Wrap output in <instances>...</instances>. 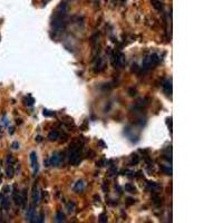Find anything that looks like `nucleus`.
<instances>
[{
	"instance_id": "1",
	"label": "nucleus",
	"mask_w": 223,
	"mask_h": 223,
	"mask_svg": "<svg viewBox=\"0 0 223 223\" xmlns=\"http://www.w3.org/2000/svg\"><path fill=\"white\" fill-rule=\"evenodd\" d=\"M81 146L83 144L79 142H74L73 144H70L68 155H67L70 164L77 165L81 161V148H83Z\"/></svg>"
},
{
	"instance_id": "2",
	"label": "nucleus",
	"mask_w": 223,
	"mask_h": 223,
	"mask_svg": "<svg viewBox=\"0 0 223 223\" xmlns=\"http://www.w3.org/2000/svg\"><path fill=\"white\" fill-rule=\"evenodd\" d=\"M160 59L161 58H160V56L157 55V54H150V55H147L142 62V68L144 70L152 69V68H154L160 62Z\"/></svg>"
},
{
	"instance_id": "3",
	"label": "nucleus",
	"mask_w": 223,
	"mask_h": 223,
	"mask_svg": "<svg viewBox=\"0 0 223 223\" xmlns=\"http://www.w3.org/2000/svg\"><path fill=\"white\" fill-rule=\"evenodd\" d=\"M64 160V154L62 153H55L51 155V157L49 158V164L51 166H59L60 163Z\"/></svg>"
},
{
	"instance_id": "4",
	"label": "nucleus",
	"mask_w": 223,
	"mask_h": 223,
	"mask_svg": "<svg viewBox=\"0 0 223 223\" xmlns=\"http://www.w3.org/2000/svg\"><path fill=\"white\" fill-rule=\"evenodd\" d=\"M126 64V57L123 53H118L115 55V65L118 67H124Z\"/></svg>"
},
{
	"instance_id": "5",
	"label": "nucleus",
	"mask_w": 223,
	"mask_h": 223,
	"mask_svg": "<svg viewBox=\"0 0 223 223\" xmlns=\"http://www.w3.org/2000/svg\"><path fill=\"white\" fill-rule=\"evenodd\" d=\"M40 201V192L37 186V184H33V205H37Z\"/></svg>"
},
{
	"instance_id": "6",
	"label": "nucleus",
	"mask_w": 223,
	"mask_h": 223,
	"mask_svg": "<svg viewBox=\"0 0 223 223\" xmlns=\"http://www.w3.org/2000/svg\"><path fill=\"white\" fill-rule=\"evenodd\" d=\"M30 161H31V166L33 170V174H36L38 172V164H37V154L35 151H33L30 153Z\"/></svg>"
},
{
	"instance_id": "7",
	"label": "nucleus",
	"mask_w": 223,
	"mask_h": 223,
	"mask_svg": "<svg viewBox=\"0 0 223 223\" xmlns=\"http://www.w3.org/2000/svg\"><path fill=\"white\" fill-rule=\"evenodd\" d=\"M26 218L27 220L29 221V222H35L36 221V214H35V208H33V205H31L28 210H27V214H26Z\"/></svg>"
},
{
	"instance_id": "8",
	"label": "nucleus",
	"mask_w": 223,
	"mask_h": 223,
	"mask_svg": "<svg viewBox=\"0 0 223 223\" xmlns=\"http://www.w3.org/2000/svg\"><path fill=\"white\" fill-rule=\"evenodd\" d=\"M12 199H14V202H15L16 205H21V195L19 193V191L14 187V192H12Z\"/></svg>"
},
{
	"instance_id": "9",
	"label": "nucleus",
	"mask_w": 223,
	"mask_h": 223,
	"mask_svg": "<svg viewBox=\"0 0 223 223\" xmlns=\"http://www.w3.org/2000/svg\"><path fill=\"white\" fill-rule=\"evenodd\" d=\"M84 190H85L84 182H83L81 180L77 181V182L75 183V185H74V191H75V192H77V193H81V192H83Z\"/></svg>"
},
{
	"instance_id": "10",
	"label": "nucleus",
	"mask_w": 223,
	"mask_h": 223,
	"mask_svg": "<svg viewBox=\"0 0 223 223\" xmlns=\"http://www.w3.org/2000/svg\"><path fill=\"white\" fill-rule=\"evenodd\" d=\"M163 88H164V91L167 93V94H170L171 95V93H172V83H171V81H165L164 84H163Z\"/></svg>"
},
{
	"instance_id": "11",
	"label": "nucleus",
	"mask_w": 223,
	"mask_h": 223,
	"mask_svg": "<svg viewBox=\"0 0 223 223\" xmlns=\"http://www.w3.org/2000/svg\"><path fill=\"white\" fill-rule=\"evenodd\" d=\"M125 191L126 192H128V193H136V187L133 185V184H131V183H127V184H125V186H124Z\"/></svg>"
},
{
	"instance_id": "12",
	"label": "nucleus",
	"mask_w": 223,
	"mask_h": 223,
	"mask_svg": "<svg viewBox=\"0 0 223 223\" xmlns=\"http://www.w3.org/2000/svg\"><path fill=\"white\" fill-rule=\"evenodd\" d=\"M21 206L22 209H25L26 208V203H27V190H24L21 192Z\"/></svg>"
},
{
	"instance_id": "13",
	"label": "nucleus",
	"mask_w": 223,
	"mask_h": 223,
	"mask_svg": "<svg viewBox=\"0 0 223 223\" xmlns=\"http://www.w3.org/2000/svg\"><path fill=\"white\" fill-rule=\"evenodd\" d=\"M59 137V133L57 132V131H53V132H50L49 134H48V139L49 141H57V139Z\"/></svg>"
},
{
	"instance_id": "14",
	"label": "nucleus",
	"mask_w": 223,
	"mask_h": 223,
	"mask_svg": "<svg viewBox=\"0 0 223 223\" xmlns=\"http://www.w3.org/2000/svg\"><path fill=\"white\" fill-rule=\"evenodd\" d=\"M6 174H7L8 179H12V177H14L15 171H14V167H12V165H8L7 170H6Z\"/></svg>"
},
{
	"instance_id": "15",
	"label": "nucleus",
	"mask_w": 223,
	"mask_h": 223,
	"mask_svg": "<svg viewBox=\"0 0 223 223\" xmlns=\"http://www.w3.org/2000/svg\"><path fill=\"white\" fill-rule=\"evenodd\" d=\"M9 206H10V204H9V199L5 198L1 201V209H4L5 211H7V210H9Z\"/></svg>"
},
{
	"instance_id": "16",
	"label": "nucleus",
	"mask_w": 223,
	"mask_h": 223,
	"mask_svg": "<svg viewBox=\"0 0 223 223\" xmlns=\"http://www.w3.org/2000/svg\"><path fill=\"white\" fill-rule=\"evenodd\" d=\"M152 5H153V7L157 10L161 11L163 9V5H162L161 1H158V0H152Z\"/></svg>"
},
{
	"instance_id": "17",
	"label": "nucleus",
	"mask_w": 223,
	"mask_h": 223,
	"mask_svg": "<svg viewBox=\"0 0 223 223\" xmlns=\"http://www.w3.org/2000/svg\"><path fill=\"white\" fill-rule=\"evenodd\" d=\"M160 168H161V171L165 173V174H167V175H171L172 174V168L170 167V166H165V165H160Z\"/></svg>"
},
{
	"instance_id": "18",
	"label": "nucleus",
	"mask_w": 223,
	"mask_h": 223,
	"mask_svg": "<svg viewBox=\"0 0 223 223\" xmlns=\"http://www.w3.org/2000/svg\"><path fill=\"white\" fill-rule=\"evenodd\" d=\"M56 221L57 222H64L65 221V215H64V213L62 211H58L56 213Z\"/></svg>"
},
{
	"instance_id": "19",
	"label": "nucleus",
	"mask_w": 223,
	"mask_h": 223,
	"mask_svg": "<svg viewBox=\"0 0 223 223\" xmlns=\"http://www.w3.org/2000/svg\"><path fill=\"white\" fill-rule=\"evenodd\" d=\"M33 103H35V99L31 97V95H28L25 98V104L27 105V106H33Z\"/></svg>"
},
{
	"instance_id": "20",
	"label": "nucleus",
	"mask_w": 223,
	"mask_h": 223,
	"mask_svg": "<svg viewBox=\"0 0 223 223\" xmlns=\"http://www.w3.org/2000/svg\"><path fill=\"white\" fill-rule=\"evenodd\" d=\"M139 162V157L136 155V154H134V155H132V157H131V162H129V165H136L137 163Z\"/></svg>"
},
{
	"instance_id": "21",
	"label": "nucleus",
	"mask_w": 223,
	"mask_h": 223,
	"mask_svg": "<svg viewBox=\"0 0 223 223\" xmlns=\"http://www.w3.org/2000/svg\"><path fill=\"white\" fill-rule=\"evenodd\" d=\"M66 208H67V212L73 213L74 210H75V203H74V202H69V203H67Z\"/></svg>"
},
{
	"instance_id": "22",
	"label": "nucleus",
	"mask_w": 223,
	"mask_h": 223,
	"mask_svg": "<svg viewBox=\"0 0 223 223\" xmlns=\"http://www.w3.org/2000/svg\"><path fill=\"white\" fill-rule=\"evenodd\" d=\"M147 186H148V189L152 191H156L157 189H158V185L154 182H147Z\"/></svg>"
},
{
	"instance_id": "23",
	"label": "nucleus",
	"mask_w": 223,
	"mask_h": 223,
	"mask_svg": "<svg viewBox=\"0 0 223 223\" xmlns=\"http://www.w3.org/2000/svg\"><path fill=\"white\" fill-rule=\"evenodd\" d=\"M116 173H117V168H116V166H115V165H112V166L110 167V176H113V175H115Z\"/></svg>"
},
{
	"instance_id": "24",
	"label": "nucleus",
	"mask_w": 223,
	"mask_h": 223,
	"mask_svg": "<svg viewBox=\"0 0 223 223\" xmlns=\"http://www.w3.org/2000/svg\"><path fill=\"white\" fill-rule=\"evenodd\" d=\"M99 222L100 223H105L107 222V216L105 213H102L100 215H99Z\"/></svg>"
},
{
	"instance_id": "25",
	"label": "nucleus",
	"mask_w": 223,
	"mask_h": 223,
	"mask_svg": "<svg viewBox=\"0 0 223 223\" xmlns=\"http://www.w3.org/2000/svg\"><path fill=\"white\" fill-rule=\"evenodd\" d=\"M43 114H44V116H54V115H55L54 112H50V110H43Z\"/></svg>"
},
{
	"instance_id": "26",
	"label": "nucleus",
	"mask_w": 223,
	"mask_h": 223,
	"mask_svg": "<svg viewBox=\"0 0 223 223\" xmlns=\"http://www.w3.org/2000/svg\"><path fill=\"white\" fill-rule=\"evenodd\" d=\"M153 202L155 203V204H160L161 203V198H158L157 195H153Z\"/></svg>"
},
{
	"instance_id": "27",
	"label": "nucleus",
	"mask_w": 223,
	"mask_h": 223,
	"mask_svg": "<svg viewBox=\"0 0 223 223\" xmlns=\"http://www.w3.org/2000/svg\"><path fill=\"white\" fill-rule=\"evenodd\" d=\"M96 164H97V166H105V165L107 164V161L106 160H100V161H98Z\"/></svg>"
},
{
	"instance_id": "28",
	"label": "nucleus",
	"mask_w": 223,
	"mask_h": 223,
	"mask_svg": "<svg viewBox=\"0 0 223 223\" xmlns=\"http://www.w3.org/2000/svg\"><path fill=\"white\" fill-rule=\"evenodd\" d=\"M44 218H45L44 213H40V215L38 216V218H36V219H38V220H36V222H39V223L44 222Z\"/></svg>"
},
{
	"instance_id": "29",
	"label": "nucleus",
	"mask_w": 223,
	"mask_h": 223,
	"mask_svg": "<svg viewBox=\"0 0 223 223\" xmlns=\"http://www.w3.org/2000/svg\"><path fill=\"white\" fill-rule=\"evenodd\" d=\"M11 147H12L14 150H18V148H19L18 142H14V143H12V144H11Z\"/></svg>"
},
{
	"instance_id": "30",
	"label": "nucleus",
	"mask_w": 223,
	"mask_h": 223,
	"mask_svg": "<svg viewBox=\"0 0 223 223\" xmlns=\"http://www.w3.org/2000/svg\"><path fill=\"white\" fill-rule=\"evenodd\" d=\"M128 93H129V96H135L136 95V89L135 88H131Z\"/></svg>"
},
{
	"instance_id": "31",
	"label": "nucleus",
	"mask_w": 223,
	"mask_h": 223,
	"mask_svg": "<svg viewBox=\"0 0 223 223\" xmlns=\"http://www.w3.org/2000/svg\"><path fill=\"white\" fill-rule=\"evenodd\" d=\"M134 202H135V201H134L133 199H127V205H132Z\"/></svg>"
},
{
	"instance_id": "32",
	"label": "nucleus",
	"mask_w": 223,
	"mask_h": 223,
	"mask_svg": "<svg viewBox=\"0 0 223 223\" xmlns=\"http://www.w3.org/2000/svg\"><path fill=\"white\" fill-rule=\"evenodd\" d=\"M163 158H165V160H166V161H168V162H172V157H171V156L168 157L167 155H164V156H163Z\"/></svg>"
},
{
	"instance_id": "33",
	"label": "nucleus",
	"mask_w": 223,
	"mask_h": 223,
	"mask_svg": "<svg viewBox=\"0 0 223 223\" xmlns=\"http://www.w3.org/2000/svg\"><path fill=\"white\" fill-rule=\"evenodd\" d=\"M94 199L96 200V202H100V198H99L98 195H95V196H94Z\"/></svg>"
},
{
	"instance_id": "34",
	"label": "nucleus",
	"mask_w": 223,
	"mask_h": 223,
	"mask_svg": "<svg viewBox=\"0 0 223 223\" xmlns=\"http://www.w3.org/2000/svg\"><path fill=\"white\" fill-rule=\"evenodd\" d=\"M141 174H142V172H141V171H139V172H137V174H136V177H137V179H139V177H141Z\"/></svg>"
},
{
	"instance_id": "35",
	"label": "nucleus",
	"mask_w": 223,
	"mask_h": 223,
	"mask_svg": "<svg viewBox=\"0 0 223 223\" xmlns=\"http://www.w3.org/2000/svg\"><path fill=\"white\" fill-rule=\"evenodd\" d=\"M37 142H41V137H40V136H37Z\"/></svg>"
},
{
	"instance_id": "36",
	"label": "nucleus",
	"mask_w": 223,
	"mask_h": 223,
	"mask_svg": "<svg viewBox=\"0 0 223 223\" xmlns=\"http://www.w3.org/2000/svg\"><path fill=\"white\" fill-rule=\"evenodd\" d=\"M0 182H1V179H0Z\"/></svg>"
},
{
	"instance_id": "37",
	"label": "nucleus",
	"mask_w": 223,
	"mask_h": 223,
	"mask_svg": "<svg viewBox=\"0 0 223 223\" xmlns=\"http://www.w3.org/2000/svg\"><path fill=\"white\" fill-rule=\"evenodd\" d=\"M47 1H48V0H47Z\"/></svg>"
}]
</instances>
